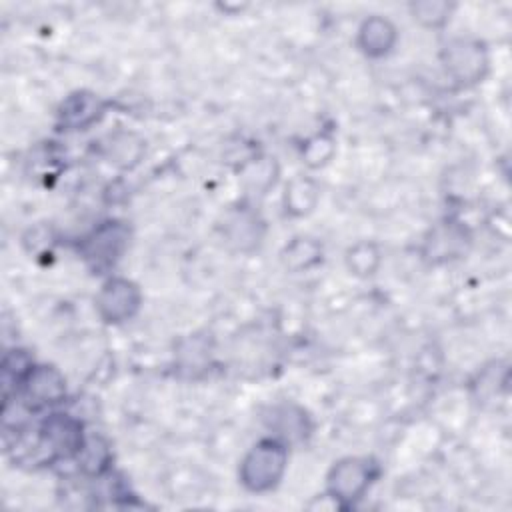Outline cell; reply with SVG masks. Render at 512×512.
I'll return each mask as SVG.
<instances>
[{
    "instance_id": "obj_7",
    "label": "cell",
    "mask_w": 512,
    "mask_h": 512,
    "mask_svg": "<svg viewBox=\"0 0 512 512\" xmlns=\"http://www.w3.org/2000/svg\"><path fill=\"white\" fill-rule=\"evenodd\" d=\"M24 386H26L28 398L36 404L58 402L66 392L64 378L60 376L58 370H54L50 366L32 368L24 380Z\"/></svg>"
},
{
    "instance_id": "obj_10",
    "label": "cell",
    "mask_w": 512,
    "mask_h": 512,
    "mask_svg": "<svg viewBox=\"0 0 512 512\" xmlns=\"http://www.w3.org/2000/svg\"><path fill=\"white\" fill-rule=\"evenodd\" d=\"M316 202V186L310 180H292L286 190V206L292 214L308 212Z\"/></svg>"
},
{
    "instance_id": "obj_3",
    "label": "cell",
    "mask_w": 512,
    "mask_h": 512,
    "mask_svg": "<svg viewBox=\"0 0 512 512\" xmlns=\"http://www.w3.org/2000/svg\"><path fill=\"white\" fill-rule=\"evenodd\" d=\"M140 306V290L136 284L124 278H114L108 280L98 298H96V308L106 322H122L134 316V312Z\"/></svg>"
},
{
    "instance_id": "obj_2",
    "label": "cell",
    "mask_w": 512,
    "mask_h": 512,
    "mask_svg": "<svg viewBox=\"0 0 512 512\" xmlns=\"http://www.w3.org/2000/svg\"><path fill=\"white\" fill-rule=\"evenodd\" d=\"M372 464L362 458H344L328 474V492L340 502L358 500L372 482Z\"/></svg>"
},
{
    "instance_id": "obj_6",
    "label": "cell",
    "mask_w": 512,
    "mask_h": 512,
    "mask_svg": "<svg viewBox=\"0 0 512 512\" xmlns=\"http://www.w3.org/2000/svg\"><path fill=\"white\" fill-rule=\"evenodd\" d=\"M40 440L54 454H74L84 444L80 424L64 414H54L44 422Z\"/></svg>"
},
{
    "instance_id": "obj_1",
    "label": "cell",
    "mask_w": 512,
    "mask_h": 512,
    "mask_svg": "<svg viewBox=\"0 0 512 512\" xmlns=\"http://www.w3.org/2000/svg\"><path fill=\"white\" fill-rule=\"evenodd\" d=\"M286 462L288 452L284 444L278 440H262L242 460L240 480L252 492L272 490L280 482Z\"/></svg>"
},
{
    "instance_id": "obj_4",
    "label": "cell",
    "mask_w": 512,
    "mask_h": 512,
    "mask_svg": "<svg viewBox=\"0 0 512 512\" xmlns=\"http://www.w3.org/2000/svg\"><path fill=\"white\" fill-rule=\"evenodd\" d=\"M444 66L458 82H476L486 68V54L482 46L468 38L452 40L444 48Z\"/></svg>"
},
{
    "instance_id": "obj_5",
    "label": "cell",
    "mask_w": 512,
    "mask_h": 512,
    "mask_svg": "<svg viewBox=\"0 0 512 512\" xmlns=\"http://www.w3.org/2000/svg\"><path fill=\"white\" fill-rule=\"evenodd\" d=\"M126 240H128V234L122 224L106 222L98 230H94L92 236L86 238L82 250H84V256L94 264V268H104L114 264Z\"/></svg>"
},
{
    "instance_id": "obj_12",
    "label": "cell",
    "mask_w": 512,
    "mask_h": 512,
    "mask_svg": "<svg viewBox=\"0 0 512 512\" xmlns=\"http://www.w3.org/2000/svg\"><path fill=\"white\" fill-rule=\"evenodd\" d=\"M378 264V252L372 244H358L348 252V266L356 274H372Z\"/></svg>"
},
{
    "instance_id": "obj_9",
    "label": "cell",
    "mask_w": 512,
    "mask_h": 512,
    "mask_svg": "<svg viewBox=\"0 0 512 512\" xmlns=\"http://www.w3.org/2000/svg\"><path fill=\"white\" fill-rule=\"evenodd\" d=\"M102 112V104L94 94L78 92L66 98L60 108V120L68 128H84L98 118Z\"/></svg>"
},
{
    "instance_id": "obj_11",
    "label": "cell",
    "mask_w": 512,
    "mask_h": 512,
    "mask_svg": "<svg viewBox=\"0 0 512 512\" xmlns=\"http://www.w3.org/2000/svg\"><path fill=\"white\" fill-rule=\"evenodd\" d=\"M412 14L426 26H440L448 20L450 6L446 2H418L412 6Z\"/></svg>"
},
{
    "instance_id": "obj_8",
    "label": "cell",
    "mask_w": 512,
    "mask_h": 512,
    "mask_svg": "<svg viewBox=\"0 0 512 512\" xmlns=\"http://www.w3.org/2000/svg\"><path fill=\"white\" fill-rule=\"evenodd\" d=\"M396 42V28L392 26L390 20L372 16L368 18L358 32V46L364 54L378 58L390 52V48Z\"/></svg>"
}]
</instances>
